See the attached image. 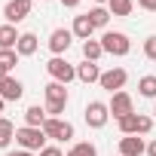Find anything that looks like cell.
I'll return each mask as SVG.
<instances>
[{"label":"cell","instance_id":"obj_5","mask_svg":"<svg viewBox=\"0 0 156 156\" xmlns=\"http://www.w3.org/2000/svg\"><path fill=\"white\" fill-rule=\"evenodd\" d=\"M43 132H46V138H52V141H70L73 138V126L67 122V119H55V116H49L46 122H43Z\"/></svg>","mask_w":156,"mask_h":156},{"label":"cell","instance_id":"obj_15","mask_svg":"<svg viewBox=\"0 0 156 156\" xmlns=\"http://www.w3.org/2000/svg\"><path fill=\"white\" fill-rule=\"evenodd\" d=\"M46 104H67V89H64V83H49L46 86Z\"/></svg>","mask_w":156,"mask_h":156},{"label":"cell","instance_id":"obj_12","mask_svg":"<svg viewBox=\"0 0 156 156\" xmlns=\"http://www.w3.org/2000/svg\"><path fill=\"white\" fill-rule=\"evenodd\" d=\"M46 119H49V113H46V107H40V104H31V107L25 110V126H31V129H43Z\"/></svg>","mask_w":156,"mask_h":156},{"label":"cell","instance_id":"obj_21","mask_svg":"<svg viewBox=\"0 0 156 156\" xmlns=\"http://www.w3.org/2000/svg\"><path fill=\"white\" fill-rule=\"evenodd\" d=\"M86 16H89V22H92L95 28H104V25L110 22V9H104V6H92Z\"/></svg>","mask_w":156,"mask_h":156},{"label":"cell","instance_id":"obj_20","mask_svg":"<svg viewBox=\"0 0 156 156\" xmlns=\"http://www.w3.org/2000/svg\"><path fill=\"white\" fill-rule=\"evenodd\" d=\"M101 55H104L101 40H86V43H83V58H86V61H98Z\"/></svg>","mask_w":156,"mask_h":156},{"label":"cell","instance_id":"obj_3","mask_svg":"<svg viewBox=\"0 0 156 156\" xmlns=\"http://www.w3.org/2000/svg\"><path fill=\"white\" fill-rule=\"evenodd\" d=\"M46 70H49V76H52V80L55 83H70V80H76V67L70 64V61H64L61 55H52L49 58V64H46Z\"/></svg>","mask_w":156,"mask_h":156},{"label":"cell","instance_id":"obj_1","mask_svg":"<svg viewBox=\"0 0 156 156\" xmlns=\"http://www.w3.org/2000/svg\"><path fill=\"white\" fill-rule=\"evenodd\" d=\"M16 141H19V147L22 150H43L46 147V132L43 129H31V126H22V129H16Z\"/></svg>","mask_w":156,"mask_h":156},{"label":"cell","instance_id":"obj_16","mask_svg":"<svg viewBox=\"0 0 156 156\" xmlns=\"http://www.w3.org/2000/svg\"><path fill=\"white\" fill-rule=\"evenodd\" d=\"M19 31H16V25H3L0 28V49H16L19 46Z\"/></svg>","mask_w":156,"mask_h":156},{"label":"cell","instance_id":"obj_8","mask_svg":"<svg viewBox=\"0 0 156 156\" xmlns=\"http://www.w3.org/2000/svg\"><path fill=\"white\" fill-rule=\"evenodd\" d=\"M107 107H110V116H116V119L135 113V104H132V95H129V92H113Z\"/></svg>","mask_w":156,"mask_h":156},{"label":"cell","instance_id":"obj_35","mask_svg":"<svg viewBox=\"0 0 156 156\" xmlns=\"http://www.w3.org/2000/svg\"><path fill=\"white\" fill-rule=\"evenodd\" d=\"M95 3H98V6H101V3H110V0H95Z\"/></svg>","mask_w":156,"mask_h":156},{"label":"cell","instance_id":"obj_29","mask_svg":"<svg viewBox=\"0 0 156 156\" xmlns=\"http://www.w3.org/2000/svg\"><path fill=\"white\" fill-rule=\"evenodd\" d=\"M138 6L147 9V12H156V0H138Z\"/></svg>","mask_w":156,"mask_h":156},{"label":"cell","instance_id":"obj_2","mask_svg":"<svg viewBox=\"0 0 156 156\" xmlns=\"http://www.w3.org/2000/svg\"><path fill=\"white\" fill-rule=\"evenodd\" d=\"M101 46H104L107 55H116V58H122V55L132 52V43H129V37H126L122 31H107V34L101 37Z\"/></svg>","mask_w":156,"mask_h":156},{"label":"cell","instance_id":"obj_11","mask_svg":"<svg viewBox=\"0 0 156 156\" xmlns=\"http://www.w3.org/2000/svg\"><path fill=\"white\" fill-rule=\"evenodd\" d=\"M25 95V86L16 80V76H6V80H0V98L3 101H19Z\"/></svg>","mask_w":156,"mask_h":156},{"label":"cell","instance_id":"obj_13","mask_svg":"<svg viewBox=\"0 0 156 156\" xmlns=\"http://www.w3.org/2000/svg\"><path fill=\"white\" fill-rule=\"evenodd\" d=\"M70 31H73V37H76V40H83V43H86V40H92V31H95V25L89 22V16H76Z\"/></svg>","mask_w":156,"mask_h":156},{"label":"cell","instance_id":"obj_26","mask_svg":"<svg viewBox=\"0 0 156 156\" xmlns=\"http://www.w3.org/2000/svg\"><path fill=\"white\" fill-rule=\"evenodd\" d=\"M144 55H147L150 61H156V34H150V37L144 40Z\"/></svg>","mask_w":156,"mask_h":156},{"label":"cell","instance_id":"obj_17","mask_svg":"<svg viewBox=\"0 0 156 156\" xmlns=\"http://www.w3.org/2000/svg\"><path fill=\"white\" fill-rule=\"evenodd\" d=\"M37 46H40L37 34H22V37H19V46H16V52H19V55H34V52H37Z\"/></svg>","mask_w":156,"mask_h":156},{"label":"cell","instance_id":"obj_34","mask_svg":"<svg viewBox=\"0 0 156 156\" xmlns=\"http://www.w3.org/2000/svg\"><path fill=\"white\" fill-rule=\"evenodd\" d=\"M3 104H6V101H3V98H0V116H3Z\"/></svg>","mask_w":156,"mask_h":156},{"label":"cell","instance_id":"obj_4","mask_svg":"<svg viewBox=\"0 0 156 156\" xmlns=\"http://www.w3.org/2000/svg\"><path fill=\"white\" fill-rule=\"evenodd\" d=\"M83 116H86V126H89V129H104L107 119H110V107H107L104 101H89Z\"/></svg>","mask_w":156,"mask_h":156},{"label":"cell","instance_id":"obj_28","mask_svg":"<svg viewBox=\"0 0 156 156\" xmlns=\"http://www.w3.org/2000/svg\"><path fill=\"white\" fill-rule=\"evenodd\" d=\"M40 156H64V153H61V147H43Z\"/></svg>","mask_w":156,"mask_h":156},{"label":"cell","instance_id":"obj_19","mask_svg":"<svg viewBox=\"0 0 156 156\" xmlns=\"http://www.w3.org/2000/svg\"><path fill=\"white\" fill-rule=\"evenodd\" d=\"M12 138H16V126H12L6 116H0V150L9 147V144H12Z\"/></svg>","mask_w":156,"mask_h":156},{"label":"cell","instance_id":"obj_9","mask_svg":"<svg viewBox=\"0 0 156 156\" xmlns=\"http://www.w3.org/2000/svg\"><path fill=\"white\" fill-rule=\"evenodd\" d=\"M70 40H73V31L55 28V31L49 34V52H52V55H64V52L70 49Z\"/></svg>","mask_w":156,"mask_h":156},{"label":"cell","instance_id":"obj_10","mask_svg":"<svg viewBox=\"0 0 156 156\" xmlns=\"http://www.w3.org/2000/svg\"><path fill=\"white\" fill-rule=\"evenodd\" d=\"M144 153H147V144L138 135H126L119 141V156H144Z\"/></svg>","mask_w":156,"mask_h":156},{"label":"cell","instance_id":"obj_33","mask_svg":"<svg viewBox=\"0 0 156 156\" xmlns=\"http://www.w3.org/2000/svg\"><path fill=\"white\" fill-rule=\"evenodd\" d=\"M6 76H9V70H6V67H0V80H6Z\"/></svg>","mask_w":156,"mask_h":156},{"label":"cell","instance_id":"obj_25","mask_svg":"<svg viewBox=\"0 0 156 156\" xmlns=\"http://www.w3.org/2000/svg\"><path fill=\"white\" fill-rule=\"evenodd\" d=\"M16 64H19V52H16V49H0V67L12 70Z\"/></svg>","mask_w":156,"mask_h":156},{"label":"cell","instance_id":"obj_14","mask_svg":"<svg viewBox=\"0 0 156 156\" xmlns=\"http://www.w3.org/2000/svg\"><path fill=\"white\" fill-rule=\"evenodd\" d=\"M76 80H83V83H98L101 80V70L95 61H83V64H76Z\"/></svg>","mask_w":156,"mask_h":156},{"label":"cell","instance_id":"obj_23","mask_svg":"<svg viewBox=\"0 0 156 156\" xmlns=\"http://www.w3.org/2000/svg\"><path fill=\"white\" fill-rule=\"evenodd\" d=\"M67 156H98V150H95V144L80 141V144H73V147L67 150Z\"/></svg>","mask_w":156,"mask_h":156},{"label":"cell","instance_id":"obj_7","mask_svg":"<svg viewBox=\"0 0 156 156\" xmlns=\"http://www.w3.org/2000/svg\"><path fill=\"white\" fill-rule=\"evenodd\" d=\"M126 80H129V73H126L122 67H110V70L101 73V80H98V83H101V89H107V92L113 95V92H122Z\"/></svg>","mask_w":156,"mask_h":156},{"label":"cell","instance_id":"obj_24","mask_svg":"<svg viewBox=\"0 0 156 156\" xmlns=\"http://www.w3.org/2000/svg\"><path fill=\"white\" fill-rule=\"evenodd\" d=\"M116 122H119V132L122 135H138V113H129V116H122Z\"/></svg>","mask_w":156,"mask_h":156},{"label":"cell","instance_id":"obj_27","mask_svg":"<svg viewBox=\"0 0 156 156\" xmlns=\"http://www.w3.org/2000/svg\"><path fill=\"white\" fill-rule=\"evenodd\" d=\"M150 129H153V119L144 116V113H138V135H147Z\"/></svg>","mask_w":156,"mask_h":156},{"label":"cell","instance_id":"obj_31","mask_svg":"<svg viewBox=\"0 0 156 156\" xmlns=\"http://www.w3.org/2000/svg\"><path fill=\"white\" fill-rule=\"evenodd\" d=\"M61 3H64L67 9H73V6H80V0H61Z\"/></svg>","mask_w":156,"mask_h":156},{"label":"cell","instance_id":"obj_36","mask_svg":"<svg viewBox=\"0 0 156 156\" xmlns=\"http://www.w3.org/2000/svg\"><path fill=\"white\" fill-rule=\"evenodd\" d=\"M153 116H156V107H153Z\"/></svg>","mask_w":156,"mask_h":156},{"label":"cell","instance_id":"obj_18","mask_svg":"<svg viewBox=\"0 0 156 156\" xmlns=\"http://www.w3.org/2000/svg\"><path fill=\"white\" fill-rule=\"evenodd\" d=\"M107 9H110V16L126 19V16H132V9H135V0H110Z\"/></svg>","mask_w":156,"mask_h":156},{"label":"cell","instance_id":"obj_22","mask_svg":"<svg viewBox=\"0 0 156 156\" xmlns=\"http://www.w3.org/2000/svg\"><path fill=\"white\" fill-rule=\"evenodd\" d=\"M138 92H141L144 98H156V76H153V73H147V76L138 80Z\"/></svg>","mask_w":156,"mask_h":156},{"label":"cell","instance_id":"obj_6","mask_svg":"<svg viewBox=\"0 0 156 156\" xmlns=\"http://www.w3.org/2000/svg\"><path fill=\"white\" fill-rule=\"evenodd\" d=\"M31 6H34V0H9V3L3 6V16L9 25H19L31 16Z\"/></svg>","mask_w":156,"mask_h":156},{"label":"cell","instance_id":"obj_30","mask_svg":"<svg viewBox=\"0 0 156 156\" xmlns=\"http://www.w3.org/2000/svg\"><path fill=\"white\" fill-rule=\"evenodd\" d=\"M147 156H156V141H150V144H147Z\"/></svg>","mask_w":156,"mask_h":156},{"label":"cell","instance_id":"obj_32","mask_svg":"<svg viewBox=\"0 0 156 156\" xmlns=\"http://www.w3.org/2000/svg\"><path fill=\"white\" fill-rule=\"evenodd\" d=\"M6 156H34L31 150H19V153H6Z\"/></svg>","mask_w":156,"mask_h":156}]
</instances>
